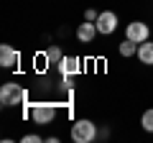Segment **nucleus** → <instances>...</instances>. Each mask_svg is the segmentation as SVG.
Wrapping results in <instances>:
<instances>
[{"instance_id": "f257e3e1", "label": "nucleus", "mask_w": 153, "mask_h": 143, "mask_svg": "<svg viewBox=\"0 0 153 143\" xmlns=\"http://www.w3.org/2000/svg\"><path fill=\"white\" fill-rule=\"evenodd\" d=\"M56 110H59L56 102H26L23 105V115L31 118L36 125H49V123H54Z\"/></svg>"}, {"instance_id": "f03ea898", "label": "nucleus", "mask_w": 153, "mask_h": 143, "mask_svg": "<svg viewBox=\"0 0 153 143\" xmlns=\"http://www.w3.org/2000/svg\"><path fill=\"white\" fill-rule=\"evenodd\" d=\"M31 95H28V89L26 87H21V84H16V82H5L3 87H0V105L3 107H18V105H26V102H31Z\"/></svg>"}, {"instance_id": "7ed1b4c3", "label": "nucleus", "mask_w": 153, "mask_h": 143, "mask_svg": "<svg viewBox=\"0 0 153 143\" xmlns=\"http://www.w3.org/2000/svg\"><path fill=\"white\" fill-rule=\"evenodd\" d=\"M97 125H94L92 120H87V118H79V120L71 123V141L74 143H92L97 141Z\"/></svg>"}, {"instance_id": "20e7f679", "label": "nucleus", "mask_w": 153, "mask_h": 143, "mask_svg": "<svg viewBox=\"0 0 153 143\" xmlns=\"http://www.w3.org/2000/svg\"><path fill=\"white\" fill-rule=\"evenodd\" d=\"M125 39L135 41V44H143V41L151 39V26H148V23H143V21H133V23H128V28H125Z\"/></svg>"}, {"instance_id": "39448f33", "label": "nucleus", "mask_w": 153, "mask_h": 143, "mask_svg": "<svg viewBox=\"0 0 153 143\" xmlns=\"http://www.w3.org/2000/svg\"><path fill=\"white\" fill-rule=\"evenodd\" d=\"M97 31H100V36H110V33H115L117 31V13H112V10H102L97 16Z\"/></svg>"}, {"instance_id": "423d86ee", "label": "nucleus", "mask_w": 153, "mask_h": 143, "mask_svg": "<svg viewBox=\"0 0 153 143\" xmlns=\"http://www.w3.org/2000/svg\"><path fill=\"white\" fill-rule=\"evenodd\" d=\"M56 69H59L61 77H76V74L82 72V59H79V56H66L64 54V59L56 64Z\"/></svg>"}, {"instance_id": "0eeeda50", "label": "nucleus", "mask_w": 153, "mask_h": 143, "mask_svg": "<svg viewBox=\"0 0 153 143\" xmlns=\"http://www.w3.org/2000/svg\"><path fill=\"white\" fill-rule=\"evenodd\" d=\"M18 61H21V51L13 49L10 44H0V64L5 69H13V66H18Z\"/></svg>"}, {"instance_id": "6e6552de", "label": "nucleus", "mask_w": 153, "mask_h": 143, "mask_svg": "<svg viewBox=\"0 0 153 143\" xmlns=\"http://www.w3.org/2000/svg\"><path fill=\"white\" fill-rule=\"evenodd\" d=\"M97 23L94 21H84V23H79L76 26V39L82 41V44H92L94 39H97Z\"/></svg>"}, {"instance_id": "1a4fd4ad", "label": "nucleus", "mask_w": 153, "mask_h": 143, "mask_svg": "<svg viewBox=\"0 0 153 143\" xmlns=\"http://www.w3.org/2000/svg\"><path fill=\"white\" fill-rule=\"evenodd\" d=\"M138 59H140V64L146 66H153V41H143V44H138Z\"/></svg>"}, {"instance_id": "9d476101", "label": "nucleus", "mask_w": 153, "mask_h": 143, "mask_svg": "<svg viewBox=\"0 0 153 143\" xmlns=\"http://www.w3.org/2000/svg\"><path fill=\"white\" fill-rule=\"evenodd\" d=\"M44 54H46V61H49V66H56L61 59H64V51H61V46H59V44L49 46V49H46Z\"/></svg>"}, {"instance_id": "9b49d317", "label": "nucleus", "mask_w": 153, "mask_h": 143, "mask_svg": "<svg viewBox=\"0 0 153 143\" xmlns=\"http://www.w3.org/2000/svg\"><path fill=\"white\" fill-rule=\"evenodd\" d=\"M117 51H120V56L130 59V56H135V54H138V44H135V41H130V39H125L120 46H117Z\"/></svg>"}, {"instance_id": "f8f14e48", "label": "nucleus", "mask_w": 153, "mask_h": 143, "mask_svg": "<svg viewBox=\"0 0 153 143\" xmlns=\"http://www.w3.org/2000/svg\"><path fill=\"white\" fill-rule=\"evenodd\" d=\"M140 128H143L146 133H153V107L143 110V115H140Z\"/></svg>"}, {"instance_id": "ddd939ff", "label": "nucleus", "mask_w": 153, "mask_h": 143, "mask_svg": "<svg viewBox=\"0 0 153 143\" xmlns=\"http://www.w3.org/2000/svg\"><path fill=\"white\" fill-rule=\"evenodd\" d=\"M71 79H74V77H61V82H59V89H61V92H71V87H74Z\"/></svg>"}, {"instance_id": "4468645a", "label": "nucleus", "mask_w": 153, "mask_h": 143, "mask_svg": "<svg viewBox=\"0 0 153 143\" xmlns=\"http://www.w3.org/2000/svg\"><path fill=\"white\" fill-rule=\"evenodd\" d=\"M97 16L100 13L94 10V8H87V10H84V21H97Z\"/></svg>"}, {"instance_id": "2eb2a0df", "label": "nucleus", "mask_w": 153, "mask_h": 143, "mask_svg": "<svg viewBox=\"0 0 153 143\" xmlns=\"http://www.w3.org/2000/svg\"><path fill=\"white\" fill-rule=\"evenodd\" d=\"M41 141V136H36V133H28V136H23V143H38Z\"/></svg>"}]
</instances>
